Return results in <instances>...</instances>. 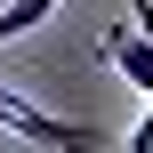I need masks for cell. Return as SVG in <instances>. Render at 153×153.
Listing matches in <instances>:
<instances>
[{
    "label": "cell",
    "instance_id": "cell-1",
    "mask_svg": "<svg viewBox=\"0 0 153 153\" xmlns=\"http://www.w3.org/2000/svg\"><path fill=\"white\" fill-rule=\"evenodd\" d=\"M0 129H8L16 145H32V153H97V145H105L97 121L48 113V105H32L24 89H8V81H0Z\"/></svg>",
    "mask_w": 153,
    "mask_h": 153
},
{
    "label": "cell",
    "instance_id": "cell-2",
    "mask_svg": "<svg viewBox=\"0 0 153 153\" xmlns=\"http://www.w3.org/2000/svg\"><path fill=\"white\" fill-rule=\"evenodd\" d=\"M105 56H113V73H121L137 97H153V40H137L129 24H113V32H105Z\"/></svg>",
    "mask_w": 153,
    "mask_h": 153
},
{
    "label": "cell",
    "instance_id": "cell-3",
    "mask_svg": "<svg viewBox=\"0 0 153 153\" xmlns=\"http://www.w3.org/2000/svg\"><path fill=\"white\" fill-rule=\"evenodd\" d=\"M56 8H65V0H8V8H0V48H8V40H24V32H40Z\"/></svg>",
    "mask_w": 153,
    "mask_h": 153
},
{
    "label": "cell",
    "instance_id": "cell-4",
    "mask_svg": "<svg viewBox=\"0 0 153 153\" xmlns=\"http://www.w3.org/2000/svg\"><path fill=\"white\" fill-rule=\"evenodd\" d=\"M121 145H129V153H153V97H145V113L129 121V137H121Z\"/></svg>",
    "mask_w": 153,
    "mask_h": 153
},
{
    "label": "cell",
    "instance_id": "cell-5",
    "mask_svg": "<svg viewBox=\"0 0 153 153\" xmlns=\"http://www.w3.org/2000/svg\"><path fill=\"white\" fill-rule=\"evenodd\" d=\"M129 16H137V40H153V0H129Z\"/></svg>",
    "mask_w": 153,
    "mask_h": 153
}]
</instances>
